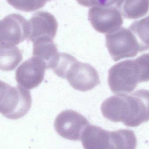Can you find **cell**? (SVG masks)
<instances>
[{
    "mask_svg": "<svg viewBox=\"0 0 149 149\" xmlns=\"http://www.w3.org/2000/svg\"><path fill=\"white\" fill-rule=\"evenodd\" d=\"M22 54L18 47H0V69L1 70H13L22 62Z\"/></svg>",
    "mask_w": 149,
    "mask_h": 149,
    "instance_id": "obj_15",
    "label": "cell"
},
{
    "mask_svg": "<svg viewBox=\"0 0 149 149\" xmlns=\"http://www.w3.org/2000/svg\"><path fill=\"white\" fill-rule=\"evenodd\" d=\"M28 22V39L32 42L42 38L49 37L53 39L56 36L58 23L55 17L49 12H37L33 15Z\"/></svg>",
    "mask_w": 149,
    "mask_h": 149,
    "instance_id": "obj_10",
    "label": "cell"
},
{
    "mask_svg": "<svg viewBox=\"0 0 149 149\" xmlns=\"http://www.w3.org/2000/svg\"><path fill=\"white\" fill-rule=\"evenodd\" d=\"M78 61L74 57L68 53L59 52L51 69L59 77L66 79L71 67Z\"/></svg>",
    "mask_w": 149,
    "mask_h": 149,
    "instance_id": "obj_17",
    "label": "cell"
},
{
    "mask_svg": "<svg viewBox=\"0 0 149 149\" xmlns=\"http://www.w3.org/2000/svg\"><path fill=\"white\" fill-rule=\"evenodd\" d=\"M108 84L113 93H129L143 82L142 74L136 59L120 62L108 71Z\"/></svg>",
    "mask_w": 149,
    "mask_h": 149,
    "instance_id": "obj_3",
    "label": "cell"
},
{
    "mask_svg": "<svg viewBox=\"0 0 149 149\" xmlns=\"http://www.w3.org/2000/svg\"><path fill=\"white\" fill-rule=\"evenodd\" d=\"M66 79L76 90L86 92L100 84L98 72L92 65L77 61L71 67Z\"/></svg>",
    "mask_w": 149,
    "mask_h": 149,
    "instance_id": "obj_9",
    "label": "cell"
},
{
    "mask_svg": "<svg viewBox=\"0 0 149 149\" xmlns=\"http://www.w3.org/2000/svg\"><path fill=\"white\" fill-rule=\"evenodd\" d=\"M137 39L140 52L149 50V15L134 22L129 28Z\"/></svg>",
    "mask_w": 149,
    "mask_h": 149,
    "instance_id": "obj_16",
    "label": "cell"
},
{
    "mask_svg": "<svg viewBox=\"0 0 149 149\" xmlns=\"http://www.w3.org/2000/svg\"><path fill=\"white\" fill-rule=\"evenodd\" d=\"M29 35V22L21 15L11 14L1 20V48L15 47L28 38Z\"/></svg>",
    "mask_w": 149,
    "mask_h": 149,
    "instance_id": "obj_5",
    "label": "cell"
},
{
    "mask_svg": "<svg viewBox=\"0 0 149 149\" xmlns=\"http://www.w3.org/2000/svg\"><path fill=\"white\" fill-rule=\"evenodd\" d=\"M46 64L36 57L32 56L22 64L15 72V79L19 86L27 89L38 86L43 80Z\"/></svg>",
    "mask_w": 149,
    "mask_h": 149,
    "instance_id": "obj_8",
    "label": "cell"
},
{
    "mask_svg": "<svg viewBox=\"0 0 149 149\" xmlns=\"http://www.w3.org/2000/svg\"><path fill=\"white\" fill-rule=\"evenodd\" d=\"M88 19L94 29L102 34H110L121 28L122 15L116 7L95 6L88 11Z\"/></svg>",
    "mask_w": 149,
    "mask_h": 149,
    "instance_id": "obj_7",
    "label": "cell"
},
{
    "mask_svg": "<svg viewBox=\"0 0 149 149\" xmlns=\"http://www.w3.org/2000/svg\"><path fill=\"white\" fill-rule=\"evenodd\" d=\"M90 123L87 119L73 110H65L59 114L55 119L54 128L58 134L65 139L80 141L84 130Z\"/></svg>",
    "mask_w": 149,
    "mask_h": 149,
    "instance_id": "obj_6",
    "label": "cell"
},
{
    "mask_svg": "<svg viewBox=\"0 0 149 149\" xmlns=\"http://www.w3.org/2000/svg\"><path fill=\"white\" fill-rule=\"evenodd\" d=\"M115 6L125 18L138 19L148 13L149 0H120Z\"/></svg>",
    "mask_w": 149,
    "mask_h": 149,
    "instance_id": "obj_13",
    "label": "cell"
},
{
    "mask_svg": "<svg viewBox=\"0 0 149 149\" xmlns=\"http://www.w3.org/2000/svg\"><path fill=\"white\" fill-rule=\"evenodd\" d=\"M30 92L21 86H12L5 82L0 84V112L4 117L17 120L23 117L31 107Z\"/></svg>",
    "mask_w": 149,
    "mask_h": 149,
    "instance_id": "obj_2",
    "label": "cell"
},
{
    "mask_svg": "<svg viewBox=\"0 0 149 149\" xmlns=\"http://www.w3.org/2000/svg\"><path fill=\"white\" fill-rule=\"evenodd\" d=\"M120 0H92V6H100L111 7L116 4Z\"/></svg>",
    "mask_w": 149,
    "mask_h": 149,
    "instance_id": "obj_19",
    "label": "cell"
},
{
    "mask_svg": "<svg viewBox=\"0 0 149 149\" xmlns=\"http://www.w3.org/2000/svg\"><path fill=\"white\" fill-rule=\"evenodd\" d=\"M81 141L85 149H110V131L90 124L84 130Z\"/></svg>",
    "mask_w": 149,
    "mask_h": 149,
    "instance_id": "obj_11",
    "label": "cell"
},
{
    "mask_svg": "<svg viewBox=\"0 0 149 149\" xmlns=\"http://www.w3.org/2000/svg\"><path fill=\"white\" fill-rule=\"evenodd\" d=\"M53 39L49 37L42 38L33 42V56L38 58L43 61L48 69H51L59 53Z\"/></svg>",
    "mask_w": 149,
    "mask_h": 149,
    "instance_id": "obj_12",
    "label": "cell"
},
{
    "mask_svg": "<svg viewBox=\"0 0 149 149\" xmlns=\"http://www.w3.org/2000/svg\"><path fill=\"white\" fill-rule=\"evenodd\" d=\"M106 46L115 62L133 58L140 52L136 38L129 29L121 28L113 33L106 35Z\"/></svg>",
    "mask_w": 149,
    "mask_h": 149,
    "instance_id": "obj_4",
    "label": "cell"
},
{
    "mask_svg": "<svg viewBox=\"0 0 149 149\" xmlns=\"http://www.w3.org/2000/svg\"><path fill=\"white\" fill-rule=\"evenodd\" d=\"M120 122L136 127L149 121V91L140 89L130 95L122 94L119 104Z\"/></svg>",
    "mask_w": 149,
    "mask_h": 149,
    "instance_id": "obj_1",
    "label": "cell"
},
{
    "mask_svg": "<svg viewBox=\"0 0 149 149\" xmlns=\"http://www.w3.org/2000/svg\"><path fill=\"white\" fill-rule=\"evenodd\" d=\"M52 0H7L9 4L16 9L25 12L36 11L43 8Z\"/></svg>",
    "mask_w": 149,
    "mask_h": 149,
    "instance_id": "obj_18",
    "label": "cell"
},
{
    "mask_svg": "<svg viewBox=\"0 0 149 149\" xmlns=\"http://www.w3.org/2000/svg\"><path fill=\"white\" fill-rule=\"evenodd\" d=\"M111 149H136L137 140L134 131L120 130L110 131Z\"/></svg>",
    "mask_w": 149,
    "mask_h": 149,
    "instance_id": "obj_14",
    "label": "cell"
}]
</instances>
